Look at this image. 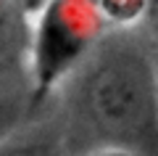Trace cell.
Instances as JSON below:
<instances>
[{"mask_svg": "<svg viewBox=\"0 0 158 156\" xmlns=\"http://www.w3.org/2000/svg\"><path fill=\"white\" fill-rule=\"evenodd\" d=\"M82 117L106 145L153 154L158 138V77L137 42H111L92 56L79 90Z\"/></svg>", "mask_w": 158, "mask_h": 156, "instance_id": "1", "label": "cell"}, {"mask_svg": "<svg viewBox=\"0 0 158 156\" xmlns=\"http://www.w3.org/2000/svg\"><path fill=\"white\" fill-rule=\"evenodd\" d=\"M32 13L29 82L34 98H45L95 48L106 19L95 0H42Z\"/></svg>", "mask_w": 158, "mask_h": 156, "instance_id": "2", "label": "cell"}, {"mask_svg": "<svg viewBox=\"0 0 158 156\" xmlns=\"http://www.w3.org/2000/svg\"><path fill=\"white\" fill-rule=\"evenodd\" d=\"M0 156H61V145L42 130L8 132L0 138Z\"/></svg>", "mask_w": 158, "mask_h": 156, "instance_id": "3", "label": "cell"}, {"mask_svg": "<svg viewBox=\"0 0 158 156\" xmlns=\"http://www.w3.org/2000/svg\"><path fill=\"white\" fill-rule=\"evenodd\" d=\"M21 6L16 0H0V61L11 56L21 37Z\"/></svg>", "mask_w": 158, "mask_h": 156, "instance_id": "4", "label": "cell"}, {"mask_svg": "<svg viewBox=\"0 0 158 156\" xmlns=\"http://www.w3.org/2000/svg\"><path fill=\"white\" fill-rule=\"evenodd\" d=\"M100 8L106 21H118V24H129L142 13L148 0H95Z\"/></svg>", "mask_w": 158, "mask_h": 156, "instance_id": "5", "label": "cell"}, {"mask_svg": "<svg viewBox=\"0 0 158 156\" xmlns=\"http://www.w3.org/2000/svg\"><path fill=\"white\" fill-rule=\"evenodd\" d=\"M90 156H145V154L135 151V148H124V145H103V148H98Z\"/></svg>", "mask_w": 158, "mask_h": 156, "instance_id": "6", "label": "cell"}, {"mask_svg": "<svg viewBox=\"0 0 158 156\" xmlns=\"http://www.w3.org/2000/svg\"><path fill=\"white\" fill-rule=\"evenodd\" d=\"M11 122H13V119H11V106L0 98V138H3V135H8V132L13 130Z\"/></svg>", "mask_w": 158, "mask_h": 156, "instance_id": "7", "label": "cell"}, {"mask_svg": "<svg viewBox=\"0 0 158 156\" xmlns=\"http://www.w3.org/2000/svg\"><path fill=\"white\" fill-rule=\"evenodd\" d=\"M16 3L21 6V11H24V13H29V11H34V8H37L42 0H16Z\"/></svg>", "mask_w": 158, "mask_h": 156, "instance_id": "8", "label": "cell"}]
</instances>
